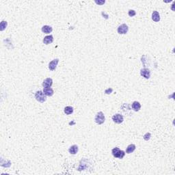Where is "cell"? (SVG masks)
<instances>
[{
  "mask_svg": "<svg viewBox=\"0 0 175 175\" xmlns=\"http://www.w3.org/2000/svg\"><path fill=\"white\" fill-rule=\"evenodd\" d=\"M95 122L98 125H102L103 123H104L105 120V118L104 114L102 111H99L98 112L96 115L95 116Z\"/></svg>",
  "mask_w": 175,
  "mask_h": 175,
  "instance_id": "cell-3",
  "label": "cell"
},
{
  "mask_svg": "<svg viewBox=\"0 0 175 175\" xmlns=\"http://www.w3.org/2000/svg\"><path fill=\"white\" fill-rule=\"evenodd\" d=\"M95 2L97 4H98V5H102V4H103V3H105V1H95Z\"/></svg>",
  "mask_w": 175,
  "mask_h": 175,
  "instance_id": "cell-20",
  "label": "cell"
},
{
  "mask_svg": "<svg viewBox=\"0 0 175 175\" xmlns=\"http://www.w3.org/2000/svg\"><path fill=\"white\" fill-rule=\"evenodd\" d=\"M64 111L65 114H67V115H70V114H73L74 110L73 108L71 107V106H66V107L64 108Z\"/></svg>",
  "mask_w": 175,
  "mask_h": 175,
  "instance_id": "cell-16",
  "label": "cell"
},
{
  "mask_svg": "<svg viewBox=\"0 0 175 175\" xmlns=\"http://www.w3.org/2000/svg\"><path fill=\"white\" fill-rule=\"evenodd\" d=\"M59 63V59H55L51 62H50L49 64V68L51 71H55V68Z\"/></svg>",
  "mask_w": 175,
  "mask_h": 175,
  "instance_id": "cell-7",
  "label": "cell"
},
{
  "mask_svg": "<svg viewBox=\"0 0 175 175\" xmlns=\"http://www.w3.org/2000/svg\"><path fill=\"white\" fill-rule=\"evenodd\" d=\"M112 120L116 124H120L123 122L124 118L122 115H120L119 114H116L112 116Z\"/></svg>",
  "mask_w": 175,
  "mask_h": 175,
  "instance_id": "cell-5",
  "label": "cell"
},
{
  "mask_svg": "<svg viewBox=\"0 0 175 175\" xmlns=\"http://www.w3.org/2000/svg\"><path fill=\"white\" fill-rule=\"evenodd\" d=\"M43 92H44V94L46 96H51L53 95L54 91H53V90L50 87V88H45L43 89Z\"/></svg>",
  "mask_w": 175,
  "mask_h": 175,
  "instance_id": "cell-10",
  "label": "cell"
},
{
  "mask_svg": "<svg viewBox=\"0 0 175 175\" xmlns=\"http://www.w3.org/2000/svg\"><path fill=\"white\" fill-rule=\"evenodd\" d=\"M35 98L40 103H44L47 100V96L44 94L43 91H37L35 94Z\"/></svg>",
  "mask_w": 175,
  "mask_h": 175,
  "instance_id": "cell-2",
  "label": "cell"
},
{
  "mask_svg": "<svg viewBox=\"0 0 175 175\" xmlns=\"http://www.w3.org/2000/svg\"><path fill=\"white\" fill-rule=\"evenodd\" d=\"M128 15H129V16H134L136 15V12L133 10H129V12H128Z\"/></svg>",
  "mask_w": 175,
  "mask_h": 175,
  "instance_id": "cell-18",
  "label": "cell"
},
{
  "mask_svg": "<svg viewBox=\"0 0 175 175\" xmlns=\"http://www.w3.org/2000/svg\"><path fill=\"white\" fill-rule=\"evenodd\" d=\"M132 108L135 111H138L141 108V105L138 101H134L132 104Z\"/></svg>",
  "mask_w": 175,
  "mask_h": 175,
  "instance_id": "cell-14",
  "label": "cell"
},
{
  "mask_svg": "<svg viewBox=\"0 0 175 175\" xmlns=\"http://www.w3.org/2000/svg\"><path fill=\"white\" fill-rule=\"evenodd\" d=\"M53 36L52 35H49V36H47L44 38L43 39V43L45 45H49L51 43H53Z\"/></svg>",
  "mask_w": 175,
  "mask_h": 175,
  "instance_id": "cell-9",
  "label": "cell"
},
{
  "mask_svg": "<svg viewBox=\"0 0 175 175\" xmlns=\"http://www.w3.org/2000/svg\"><path fill=\"white\" fill-rule=\"evenodd\" d=\"M152 19L155 22H159L160 21L159 13L157 11H154L152 14Z\"/></svg>",
  "mask_w": 175,
  "mask_h": 175,
  "instance_id": "cell-11",
  "label": "cell"
},
{
  "mask_svg": "<svg viewBox=\"0 0 175 175\" xmlns=\"http://www.w3.org/2000/svg\"><path fill=\"white\" fill-rule=\"evenodd\" d=\"M129 27L126 24H122L118 28V33L120 34H125L128 32Z\"/></svg>",
  "mask_w": 175,
  "mask_h": 175,
  "instance_id": "cell-4",
  "label": "cell"
},
{
  "mask_svg": "<svg viewBox=\"0 0 175 175\" xmlns=\"http://www.w3.org/2000/svg\"><path fill=\"white\" fill-rule=\"evenodd\" d=\"M53 84V80L51 78H47L43 81V86L44 88H50L51 86H52Z\"/></svg>",
  "mask_w": 175,
  "mask_h": 175,
  "instance_id": "cell-8",
  "label": "cell"
},
{
  "mask_svg": "<svg viewBox=\"0 0 175 175\" xmlns=\"http://www.w3.org/2000/svg\"><path fill=\"white\" fill-rule=\"evenodd\" d=\"M1 31H3L5 28H6V27H7V22L5 21H1Z\"/></svg>",
  "mask_w": 175,
  "mask_h": 175,
  "instance_id": "cell-17",
  "label": "cell"
},
{
  "mask_svg": "<svg viewBox=\"0 0 175 175\" xmlns=\"http://www.w3.org/2000/svg\"><path fill=\"white\" fill-rule=\"evenodd\" d=\"M111 153L113 155V156L116 158H119V159H123V157H125V151L120 150L119 148L116 147L112 149L111 151Z\"/></svg>",
  "mask_w": 175,
  "mask_h": 175,
  "instance_id": "cell-1",
  "label": "cell"
},
{
  "mask_svg": "<svg viewBox=\"0 0 175 175\" xmlns=\"http://www.w3.org/2000/svg\"><path fill=\"white\" fill-rule=\"evenodd\" d=\"M151 133H146V134H145L144 135V139L145 140H148L149 139L151 138Z\"/></svg>",
  "mask_w": 175,
  "mask_h": 175,
  "instance_id": "cell-19",
  "label": "cell"
},
{
  "mask_svg": "<svg viewBox=\"0 0 175 175\" xmlns=\"http://www.w3.org/2000/svg\"><path fill=\"white\" fill-rule=\"evenodd\" d=\"M78 149L79 148H78V146H77V145H73V146H71V147L69 148L68 152L71 154H72V155H75L78 152Z\"/></svg>",
  "mask_w": 175,
  "mask_h": 175,
  "instance_id": "cell-13",
  "label": "cell"
},
{
  "mask_svg": "<svg viewBox=\"0 0 175 175\" xmlns=\"http://www.w3.org/2000/svg\"><path fill=\"white\" fill-rule=\"evenodd\" d=\"M135 148H136V146H135V144H131L129 145V146H127V148L126 153L127 154L131 153H133V151H135Z\"/></svg>",
  "mask_w": 175,
  "mask_h": 175,
  "instance_id": "cell-15",
  "label": "cell"
},
{
  "mask_svg": "<svg viewBox=\"0 0 175 175\" xmlns=\"http://www.w3.org/2000/svg\"><path fill=\"white\" fill-rule=\"evenodd\" d=\"M140 75L146 79H149L151 77V71L148 68H142L140 71Z\"/></svg>",
  "mask_w": 175,
  "mask_h": 175,
  "instance_id": "cell-6",
  "label": "cell"
},
{
  "mask_svg": "<svg viewBox=\"0 0 175 175\" xmlns=\"http://www.w3.org/2000/svg\"><path fill=\"white\" fill-rule=\"evenodd\" d=\"M53 31V28L49 25H44L42 28V32L45 34H49Z\"/></svg>",
  "mask_w": 175,
  "mask_h": 175,
  "instance_id": "cell-12",
  "label": "cell"
}]
</instances>
